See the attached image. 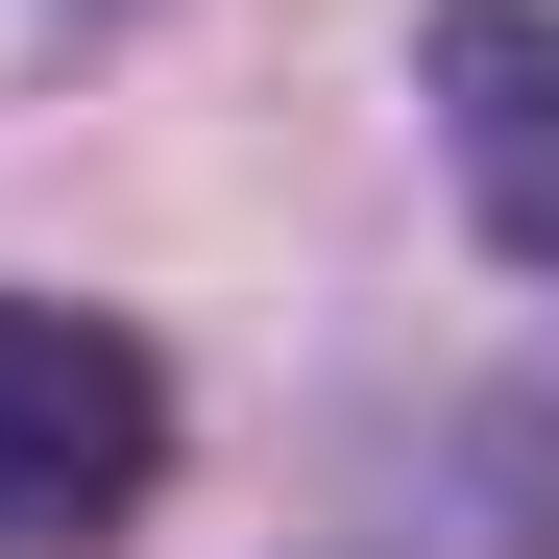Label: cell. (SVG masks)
I'll return each mask as SVG.
<instances>
[{"label": "cell", "instance_id": "6da1fadb", "mask_svg": "<svg viewBox=\"0 0 559 559\" xmlns=\"http://www.w3.org/2000/svg\"><path fill=\"white\" fill-rule=\"evenodd\" d=\"M170 487V365L98 293H0V559H98Z\"/></svg>", "mask_w": 559, "mask_h": 559}, {"label": "cell", "instance_id": "7a4b0ae2", "mask_svg": "<svg viewBox=\"0 0 559 559\" xmlns=\"http://www.w3.org/2000/svg\"><path fill=\"white\" fill-rule=\"evenodd\" d=\"M414 98H438L462 219L559 293V0H438V25H414Z\"/></svg>", "mask_w": 559, "mask_h": 559}]
</instances>
